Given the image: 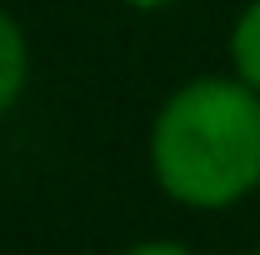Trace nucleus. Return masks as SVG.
<instances>
[{
    "label": "nucleus",
    "instance_id": "obj_1",
    "mask_svg": "<svg viewBox=\"0 0 260 255\" xmlns=\"http://www.w3.org/2000/svg\"><path fill=\"white\" fill-rule=\"evenodd\" d=\"M150 170L170 200L225 210L260 185V90L240 75H200L160 105L150 125Z\"/></svg>",
    "mask_w": 260,
    "mask_h": 255
},
{
    "label": "nucleus",
    "instance_id": "obj_2",
    "mask_svg": "<svg viewBox=\"0 0 260 255\" xmlns=\"http://www.w3.org/2000/svg\"><path fill=\"white\" fill-rule=\"evenodd\" d=\"M25 75H30V50H25V35H20V25L0 10V115L20 100Z\"/></svg>",
    "mask_w": 260,
    "mask_h": 255
},
{
    "label": "nucleus",
    "instance_id": "obj_3",
    "mask_svg": "<svg viewBox=\"0 0 260 255\" xmlns=\"http://www.w3.org/2000/svg\"><path fill=\"white\" fill-rule=\"evenodd\" d=\"M230 65L235 75L260 90V0H250L240 15H235V30H230Z\"/></svg>",
    "mask_w": 260,
    "mask_h": 255
},
{
    "label": "nucleus",
    "instance_id": "obj_4",
    "mask_svg": "<svg viewBox=\"0 0 260 255\" xmlns=\"http://www.w3.org/2000/svg\"><path fill=\"white\" fill-rule=\"evenodd\" d=\"M125 255H190L185 245H170V240H145V245H130Z\"/></svg>",
    "mask_w": 260,
    "mask_h": 255
},
{
    "label": "nucleus",
    "instance_id": "obj_5",
    "mask_svg": "<svg viewBox=\"0 0 260 255\" xmlns=\"http://www.w3.org/2000/svg\"><path fill=\"white\" fill-rule=\"evenodd\" d=\"M120 5H130V10H160V5H175V0H120Z\"/></svg>",
    "mask_w": 260,
    "mask_h": 255
},
{
    "label": "nucleus",
    "instance_id": "obj_6",
    "mask_svg": "<svg viewBox=\"0 0 260 255\" xmlns=\"http://www.w3.org/2000/svg\"><path fill=\"white\" fill-rule=\"evenodd\" d=\"M250 255H260V250H250Z\"/></svg>",
    "mask_w": 260,
    "mask_h": 255
}]
</instances>
